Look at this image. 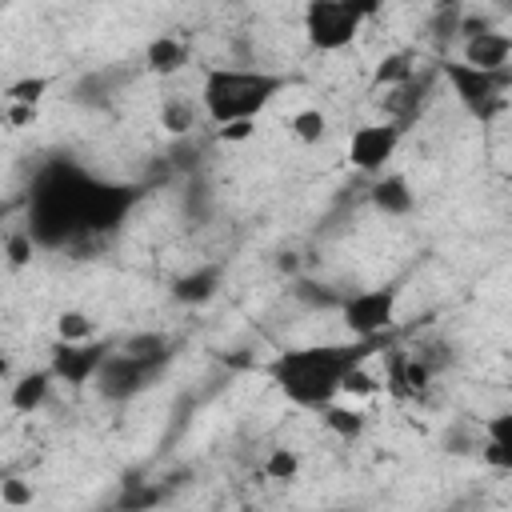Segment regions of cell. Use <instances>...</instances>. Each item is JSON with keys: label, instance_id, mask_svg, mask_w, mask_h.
Instances as JSON below:
<instances>
[{"label": "cell", "instance_id": "17", "mask_svg": "<svg viewBox=\"0 0 512 512\" xmlns=\"http://www.w3.org/2000/svg\"><path fill=\"white\" fill-rule=\"evenodd\" d=\"M212 288H216V272L212 268H204V272H196V276H184L180 284H176V296L180 300H208L212 296Z\"/></svg>", "mask_w": 512, "mask_h": 512}, {"label": "cell", "instance_id": "14", "mask_svg": "<svg viewBox=\"0 0 512 512\" xmlns=\"http://www.w3.org/2000/svg\"><path fill=\"white\" fill-rule=\"evenodd\" d=\"M92 332H96V324H92V316H88V312L68 308V312H60V316H56V340H60V344H88V340H92Z\"/></svg>", "mask_w": 512, "mask_h": 512}, {"label": "cell", "instance_id": "6", "mask_svg": "<svg viewBox=\"0 0 512 512\" xmlns=\"http://www.w3.org/2000/svg\"><path fill=\"white\" fill-rule=\"evenodd\" d=\"M104 348H96V344H56L52 348V376L56 380H68V384H88L96 372H100V364H104Z\"/></svg>", "mask_w": 512, "mask_h": 512}, {"label": "cell", "instance_id": "19", "mask_svg": "<svg viewBox=\"0 0 512 512\" xmlns=\"http://www.w3.org/2000/svg\"><path fill=\"white\" fill-rule=\"evenodd\" d=\"M160 124H164L168 132H188V128L196 124V112H192V104H180V100H168V104L160 108Z\"/></svg>", "mask_w": 512, "mask_h": 512}, {"label": "cell", "instance_id": "24", "mask_svg": "<svg viewBox=\"0 0 512 512\" xmlns=\"http://www.w3.org/2000/svg\"><path fill=\"white\" fill-rule=\"evenodd\" d=\"M36 120V108H28V104H8V124L12 128H24V124H32Z\"/></svg>", "mask_w": 512, "mask_h": 512}, {"label": "cell", "instance_id": "22", "mask_svg": "<svg viewBox=\"0 0 512 512\" xmlns=\"http://www.w3.org/2000/svg\"><path fill=\"white\" fill-rule=\"evenodd\" d=\"M4 256H8L12 268H24V264L32 260V232H16V236H8Z\"/></svg>", "mask_w": 512, "mask_h": 512}, {"label": "cell", "instance_id": "10", "mask_svg": "<svg viewBox=\"0 0 512 512\" xmlns=\"http://www.w3.org/2000/svg\"><path fill=\"white\" fill-rule=\"evenodd\" d=\"M372 204H376L384 216H404V212H412L416 192L408 188L404 176H384V180H376V188H372Z\"/></svg>", "mask_w": 512, "mask_h": 512}, {"label": "cell", "instance_id": "4", "mask_svg": "<svg viewBox=\"0 0 512 512\" xmlns=\"http://www.w3.org/2000/svg\"><path fill=\"white\" fill-rule=\"evenodd\" d=\"M396 316V288H368L344 304V324L356 340H372Z\"/></svg>", "mask_w": 512, "mask_h": 512}, {"label": "cell", "instance_id": "12", "mask_svg": "<svg viewBox=\"0 0 512 512\" xmlns=\"http://www.w3.org/2000/svg\"><path fill=\"white\" fill-rule=\"evenodd\" d=\"M320 420H324V428H328L332 436H340V440H356V436L364 432V424H368V416H364L360 408H340V404L320 408Z\"/></svg>", "mask_w": 512, "mask_h": 512}, {"label": "cell", "instance_id": "2", "mask_svg": "<svg viewBox=\"0 0 512 512\" xmlns=\"http://www.w3.org/2000/svg\"><path fill=\"white\" fill-rule=\"evenodd\" d=\"M280 88L284 80L260 68H212L204 72L200 104H204V116L220 128L232 120H256Z\"/></svg>", "mask_w": 512, "mask_h": 512}, {"label": "cell", "instance_id": "25", "mask_svg": "<svg viewBox=\"0 0 512 512\" xmlns=\"http://www.w3.org/2000/svg\"><path fill=\"white\" fill-rule=\"evenodd\" d=\"M4 372H8V364H4V360H0V376H4Z\"/></svg>", "mask_w": 512, "mask_h": 512}, {"label": "cell", "instance_id": "9", "mask_svg": "<svg viewBox=\"0 0 512 512\" xmlns=\"http://www.w3.org/2000/svg\"><path fill=\"white\" fill-rule=\"evenodd\" d=\"M52 372L48 368H36V372H24L16 384H12V392H8V404H12V412H36L44 400H48V392H52Z\"/></svg>", "mask_w": 512, "mask_h": 512}, {"label": "cell", "instance_id": "7", "mask_svg": "<svg viewBox=\"0 0 512 512\" xmlns=\"http://www.w3.org/2000/svg\"><path fill=\"white\" fill-rule=\"evenodd\" d=\"M508 52H512V36L508 32H468L464 40V64L476 68V72H488V76H500L504 64H508Z\"/></svg>", "mask_w": 512, "mask_h": 512}, {"label": "cell", "instance_id": "23", "mask_svg": "<svg viewBox=\"0 0 512 512\" xmlns=\"http://www.w3.org/2000/svg\"><path fill=\"white\" fill-rule=\"evenodd\" d=\"M248 136H256V120H232V124H220V140H224V144H240V140H248Z\"/></svg>", "mask_w": 512, "mask_h": 512}, {"label": "cell", "instance_id": "3", "mask_svg": "<svg viewBox=\"0 0 512 512\" xmlns=\"http://www.w3.org/2000/svg\"><path fill=\"white\" fill-rule=\"evenodd\" d=\"M372 16V8L364 4H348V0H316L304 8V32L312 40V48L320 52H340L356 40L360 24Z\"/></svg>", "mask_w": 512, "mask_h": 512}, {"label": "cell", "instance_id": "15", "mask_svg": "<svg viewBox=\"0 0 512 512\" xmlns=\"http://www.w3.org/2000/svg\"><path fill=\"white\" fill-rule=\"evenodd\" d=\"M48 84H52L48 76H20V80H12L4 88V104H28V108H36L44 100Z\"/></svg>", "mask_w": 512, "mask_h": 512}, {"label": "cell", "instance_id": "8", "mask_svg": "<svg viewBox=\"0 0 512 512\" xmlns=\"http://www.w3.org/2000/svg\"><path fill=\"white\" fill-rule=\"evenodd\" d=\"M448 80L456 84V96H460L472 112H484L488 100L500 92V76L476 72V68H468V64H452V68H448Z\"/></svg>", "mask_w": 512, "mask_h": 512}, {"label": "cell", "instance_id": "26", "mask_svg": "<svg viewBox=\"0 0 512 512\" xmlns=\"http://www.w3.org/2000/svg\"><path fill=\"white\" fill-rule=\"evenodd\" d=\"M244 512H260V508H244Z\"/></svg>", "mask_w": 512, "mask_h": 512}, {"label": "cell", "instance_id": "13", "mask_svg": "<svg viewBox=\"0 0 512 512\" xmlns=\"http://www.w3.org/2000/svg\"><path fill=\"white\" fill-rule=\"evenodd\" d=\"M288 132H292L300 144H320V140L328 136V116H324L320 108H300V112H292Z\"/></svg>", "mask_w": 512, "mask_h": 512}, {"label": "cell", "instance_id": "1", "mask_svg": "<svg viewBox=\"0 0 512 512\" xmlns=\"http://www.w3.org/2000/svg\"><path fill=\"white\" fill-rule=\"evenodd\" d=\"M368 360V340L356 344H312V348H292L280 352L268 368L276 388L296 404V408H328L340 396L344 376Z\"/></svg>", "mask_w": 512, "mask_h": 512}, {"label": "cell", "instance_id": "21", "mask_svg": "<svg viewBox=\"0 0 512 512\" xmlns=\"http://www.w3.org/2000/svg\"><path fill=\"white\" fill-rule=\"evenodd\" d=\"M408 72H412V56H408V52H392V56L380 60V68H376V84L408 80Z\"/></svg>", "mask_w": 512, "mask_h": 512}, {"label": "cell", "instance_id": "16", "mask_svg": "<svg viewBox=\"0 0 512 512\" xmlns=\"http://www.w3.org/2000/svg\"><path fill=\"white\" fill-rule=\"evenodd\" d=\"M264 476L276 480V484H288L300 476V452L296 448H272L268 460H264Z\"/></svg>", "mask_w": 512, "mask_h": 512}, {"label": "cell", "instance_id": "18", "mask_svg": "<svg viewBox=\"0 0 512 512\" xmlns=\"http://www.w3.org/2000/svg\"><path fill=\"white\" fill-rule=\"evenodd\" d=\"M0 500H4L8 508H28V504L36 500V488H32L28 480H20V476H4V480H0Z\"/></svg>", "mask_w": 512, "mask_h": 512}, {"label": "cell", "instance_id": "5", "mask_svg": "<svg viewBox=\"0 0 512 512\" xmlns=\"http://www.w3.org/2000/svg\"><path fill=\"white\" fill-rule=\"evenodd\" d=\"M396 144H400V128L396 124H364L348 140V160L360 172H380L392 160Z\"/></svg>", "mask_w": 512, "mask_h": 512}, {"label": "cell", "instance_id": "11", "mask_svg": "<svg viewBox=\"0 0 512 512\" xmlns=\"http://www.w3.org/2000/svg\"><path fill=\"white\" fill-rule=\"evenodd\" d=\"M144 60H148V68H152V72L168 76V72H176V68H184V64H188V48H184V40H172V36H156V40L148 44Z\"/></svg>", "mask_w": 512, "mask_h": 512}, {"label": "cell", "instance_id": "20", "mask_svg": "<svg viewBox=\"0 0 512 512\" xmlns=\"http://www.w3.org/2000/svg\"><path fill=\"white\" fill-rule=\"evenodd\" d=\"M380 388V380L368 372V360H360L348 376H344V384H340V392H348V396H372Z\"/></svg>", "mask_w": 512, "mask_h": 512}]
</instances>
